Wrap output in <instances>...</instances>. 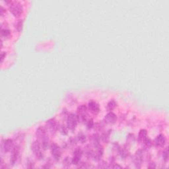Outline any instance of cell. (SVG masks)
Segmentation results:
<instances>
[{
  "instance_id": "cell-1",
  "label": "cell",
  "mask_w": 169,
  "mask_h": 169,
  "mask_svg": "<svg viewBox=\"0 0 169 169\" xmlns=\"http://www.w3.org/2000/svg\"><path fill=\"white\" fill-rule=\"evenodd\" d=\"M36 136L37 137L38 139L39 140V143L41 145L42 149H46L49 146V139L48 137L47 136L46 130L44 127H39L36 129Z\"/></svg>"
},
{
  "instance_id": "cell-2",
  "label": "cell",
  "mask_w": 169,
  "mask_h": 169,
  "mask_svg": "<svg viewBox=\"0 0 169 169\" xmlns=\"http://www.w3.org/2000/svg\"><path fill=\"white\" fill-rule=\"evenodd\" d=\"M9 9L13 15L15 17H17L20 16L22 13V11H23L22 5L20 3L18 2H11Z\"/></svg>"
},
{
  "instance_id": "cell-3",
  "label": "cell",
  "mask_w": 169,
  "mask_h": 169,
  "mask_svg": "<svg viewBox=\"0 0 169 169\" xmlns=\"http://www.w3.org/2000/svg\"><path fill=\"white\" fill-rule=\"evenodd\" d=\"M78 118L76 115L70 114L67 119V127L69 130L74 131L77 125Z\"/></svg>"
},
{
  "instance_id": "cell-4",
  "label": "cell",
  "mask_w": 169,
  "mask_h": 169,
  "mask_svg": "<svg viewBox=\"0 0 169 169\" xmlns=\"http://www.w3.org/2000/svg\"><path fill=\"white\" fill-rule=\"evenodd\" d=\"M41 145L40 143L38 142H33L31 146V149L33 152V153L36 157V158L38 159H42L43 158V154L42 153L41 151Z\"/></svg>"
},
{
  "instance_id": "cell-5",
  "label": "cell",
  "mask_w": 169,
  "mask_h": 169,
  "mask_svg": "<svg viewBox=\"0 0 169 169\" xmlns=\"http://www.w3.org/2000/svg\"><path fill=\"white\" fill-rule=\"evenodd\" d=\"M51 151L52 156L54 159L56 160H60L61 156V151L60 147L56 144H52L51 145Z\"/></svg>"
},
{
  "instance_id": "cell-6",
  "label": "cell",
  "mask_w": 169,
  "mask_h": 169,
  "mask_svg": "<svg viewBox=\"0 0 169 169\" xmlns=\"http://www.w3.org/2000/svg\"><path fill=\"white\" fill-rule=\"evenodd\" d=\"M87 107L84 105H81L77 108V118L78 120H81L83 121H87Z\"/></svg>"
},
{
  "instance_id": "cell-7",
  "label": "cell",
  "mask_w": 169,
  "mask_h": 169,
  "mask_svg": "<svg viewBox=\"0 0 169 169\" xmlns=\"http://www.w3.org/2000/svg\"><path fill=\"white\" fill-rule=\"evenodd\" d=\"M1 148L5 152H9L12 150L14 148L13 141L10 139L5 140L1 143Z\"/></svg>"
},
{
  "instance_id": "cell-8",
  "label": "cell",
  "mask_w": 169,
  "mask_h": 169,
  "mask_svg": "<svg viewBox=\"0 0 169 169\" xmlns=\"http://www.w3.org/2000/svg\"><path fill=\"white\" fill-rule=\"evenodd\" d=\"M143 151L142 150H138L134 157V162L137 168H140L143 162Z\"/></svg>"
},
{
  "instance_id": "cell-9",
  "label": "cell",
  "mask_w": 169,
  "mask_h": 169,
  "mask_svg": "<svg viewBox=\"0 0 169 169\" xmlns=\"http://www.w3.org/2000/svg\"><path fill=\"white\" fill-rule=\"evenodd\" d=\"M46 127L48 130L51 132L52 134H54L55 132L57 131V129H58V126H57V124H56V121L53 120V119H50L48 121H47L46 122Z\"/></svg>"
},
{
  "instance_id": "cell-10",
  "label": "cell",
  "mask_w": 169,
  "mask_h": 169,
  "mask_svg": "<svg viewBox=\"0 0 169 169\" xmlns=\"http://www.w3.org/2000/svg\"><path fill=\"white\" fill-rule=\"evenodd\" d=\"M81 157H82V151L80 149H77L74 152V155L72 159V162L74 165H78L80 161Z\"/></svg>"
},
{
  "instance_id": "cell-11",
  "label": "cell",
  "mask_w": 169,
  "mask_h": 169,
  "mask_svg": "<svg viewBox=\"0 0 169 169\" xmlns=\"http://www.w3.org/2000/svg\"><path fill=\"white\" fill-rule=\"evenodd\" d=\"M89 108L91 113L94 114H97L100 111V108L97 103L94 101H91L89 103Z\"/></svg>"
},
{
  "instance_id": "cell-12",
  "label": "cell",
  "mask_w": 169,
  "mask_h": 169,
  "mask_svg": "<svg viewBox=\"0 0 169 169\" xmlns=\"http://www.w3.org/2000/svg\"><path fill=\"white\" fill-rule=\"evenodd\" d=\"M117 117L116 114H114L112 112H110L108 114L106 115L105 118V120L106 123L109 124H113L115 122H116Z\"/></svg>"
},
{
  "instance_id": "cell-13",
  "label": "cell",
  "mask_w": 169,
  "mask_h": 169,
  "mask_svg": "<svg viewBox=\"0 0 169 169\" xmlns=\"http://www.w3.org/2000/svg\"><path fill=\"white\" fill-rule=\"evenodd\" d=\"M166 143V138L165 136L163 135H159L157 136L155 139V144L159 147H162L164 146Z\"/></svg>"
},
{
  "instance_id": "cell-14",
  "label": "cell",
  "mask_w": 169,
  "mask_h": 169,
  "mask_svg": "<svg viewBox=\"0 0 169 169\" xmlns=\"http://www.w3.org/2000/svg\"><path fill=\"white\" fill-rule=\"evenodd\" d=\"M18 156H19V149L17 147H14L11 157V162L12 163V165L15 164V162L17 161V160L18 159Z\"/></svg>"
},
{
  "instance_id": "cell-15",
  "label": "cell",
  "mask_w": 169,
  "mask_h": 169,
  "mask_svg": "<svg viewBox=\"0 0 169 169\" xmlns=\"http://www.w3.org/2000/svg\"><path fill=\"white\" fill-rule=\"evenodd\" d=\"M147 132L145 129H142L140 130L139 133V136H138V139L140 141V142H143L147 138Z\"/></svg>"
},
{
  "instance_id": "cell-16",
  "label": "cell",
  "mask_w": 169,
  "mask_h": 169,
  "mask_svg": "<svg viewBox=\"0 0 169 169\" xmlns=\"http://www.w3.org/2000/svg\"><path fill=\"white\" fill-rule=\"evenodd\" d=\"M116 102L112 100L111 101H110V102L108 103V105H107V110H108V111H112V110H113L115 108H116Z\"/></svg>"
},
{
  "instance_id": "cell-17",
  "label": "cell",
  "mask_w": 169,
  "mask_h": 169,
  "mask_svg": "<svg viewBox=\"0 0 169 169\" xmlns=\"http://www.w3.org/2000/svg\"><path fill=\"white\" fill-rule=\"evenodd\" d=\"M1 34L2 37H9L11 35V32L9 30L1 29Z\"/></svg>"
},
{
  "instance_id": "cell-18",
  "label": "cell",
  "mask_w": 169,
  "mask_h": 169,
  "mask_svg": "<svg viewBox=\"0 0 169 169\" xmlns=\"http://www.w3.org/2000/svg\"><path fill=\"white\" fill-rule=\"evenodd\" d=\"M22 25H23V22H22V21H21V20L19 21V22H17V23L16 28H17V29L19 32H21L22 30Z\"/></svg>"
},
{
  "instance_id": "cell-19",
  "label": "cell",
  "mask_w": 169,
  "mask_h": 169,
  "mask_svg": "<svg viewBox=\"0 0 169 169\" xmlns=\"http://www.w3.org/2000/svg\"><path fill=\"white\" fill-rule=\"evenodd\" d=\"M87 128L88 129H91L92 128V126H93V122H92V120L91 119H89V120H87Z\"/></svg>"
},
{
  "instance_id": "cell-20",
  "label": "cell",
  "mask_w": 169,
  "mask_h": 169,
  "mask_svg": "<svg viewBox=\"0 0 169 169\" xmlns=\"http://www.w3.org/2000/svg\"><path fill=\"white\" fill-rule=\"evenodd\" d=\"M78 139H79V140L81 142L83 143L84 142H85L86 137H85V136H84V135H83V134H80V135H79Z\"/></svg>"
},
{
  "instance_id": "cell-21",
  "label": "cell",
  "mask_w": 169,
  "mask_h": 169,
  "mask_svg": "<svg viewBox=\"0 0 169 169\" xmlns=\"http://www.w3.org/2000/svg\"><path fill=\"white\" fill-rule=\"evenodd\" d=\"M163 158L165 160H167L168 159V150H167L166 151H165L163 153Z\"/></svg>"
},
{
  "instance_id": "cell-22",
  "label": "cell",
  "mask_w": 169,
  "mask_h": 169,
  "mask_svg": "<svg viewBox=\"0 0 169 169\" xmlns=\"http://www.w3.org/2000/svg\"><path fill=\"white\" fill-rule=\"evenodd\" d=\"M5 56H6V53L5 52H1V62L2 63L3 62V61H4V58H5Z\"/></svg>"
},
{
  "instance_id": "cell-23",
  "label": "cell",
  "mask_w": 169,
  "mask_h": 169,
  "mask_svg": "<svg viewBox=\"0 0 169 169\" xmlns=\"http://www.w3.org/2000/svg\"><path fill=\"white\" fill-rule=\"evenodd\" d=\"M112 168H122V167H121V166H120V165L116 164L114 166H113V167H112Z\"/></svg>"
},
{
  "instance_id": "cell-24",
  "label": "cell",
  "mask_w": 169,
  "mask_h": 169,
  "mask_svg": "<svg viewBox=\"0 0 169 169\" xmlns=\"http://www.w3.org/2000/svg\"><path fill=\"white\" fill-rule=\"evenodd\" d=\"M4 9L1 6V16H3V15H4Z\"/></svg>"
}]
</instances>
